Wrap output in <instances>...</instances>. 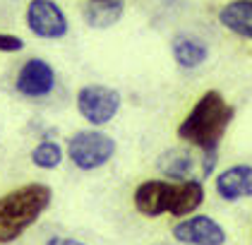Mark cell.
Wrapping results in <instances>:
<instances>
[{
	"label": "cell",
	"instance_id": "cell-15",
	"mask_svg": "<svg viewBox=\"0 0 252 245\" xmlns=\"http://www.w3.org/2000/svg\"><path fill=\"white\" fill-rule=\"evenodd\" d=\"M22 48H24V41L17 34L0 32V53H20Z\"/></svg>",
	"mask_w": 252,
	"mask_h": 245
},
{
	"label": "cell",
	"instance_id": "cell-10",
	"mask_svg": "<svg viewBox=\"0 0 252 245\" xmlns=\"http://www.w3.org/2000/svg\"><path fill=\"white\" fill-rule=\"evenodd\" d=\"M171 56L178 63V68L183 70H197L199 65L207 63L209 58V46L207 41H202L194 34H188V32H180L171 38Z\"/></svg>",
	"mask_w": 252,
	"mask_h": 245
},
{
	"label": "cell",
	"instance_id": "cell-8",
	"mask_svg": "<svg viewBox=\"0 0 252 245\" xmlns=\"http://www.w3.org/2000/svg\"><path fill=\"white\" fill-rule=\"evenodd\" d=\"M173 238L185 245H226V231L212 216L194 214L175 224Z\"/></svg>",
	"mask_w": 252,
	"mask_h": 245
},
{
	"label": "cell",
	"instance_id": "cell-14",
	"mask_svg": "<svg viewBox=\"0 0 252 245\" xmlns=\"http://www.w3.org/2000/svg\"><path fill=\"white\" fill-rule=\"evenodd\" d=\"M32 164L41 171H56L63 164V147L56 140H41L29 154Z\"/></svg>",
	"mask_w": 252,
	"mask_h": 245
},
{
	"label": "cell",
	"instance_id": "cell-9",
	"mask_svg": "<svg viewBox=\"0 0 252 245\" xmlns=\"http://www.w3.org/2000/svg\"><path fill=\"white\" fill-rule=\"evenodd\" d=\"M216 195L226 202H238L240 197H252V166L235 164L221 171L214 180Z\"/></svg>",
	"mask_w": 252,
	"mask_h": 245
},
{
	"label": "cell",
	"instance_id": "cell-7",
	"mask_svg": "<svg viewBox=\"0 0 252 245\" xmlns=\"http://www.w3.org/2000/svg\"><path fill=\"white\" fill-rule=\"evenodd\" d=\"M56 82H58V77H56V70H53V65L48 60L29 58L17 70L15 89L24 99H46L56 89Z\"/></svg>",
	"mask_w": 252,
	"mask_h": 245
},
{
	"label": "cell",
	"instance_id": "cell-12",
	"mask_svg": "<svg viewBox=\"0 0 252 245\" xmlns=\"http://www.w3.org/2000/svg\"><path fill=\"white\" fill-rule=\"evenodd\" d=\"M216 17L231 34L252 41V0H228Z\"/></svg>",
	"mask_w": 252,
	"mask_h": 245
},
{
	"label": "cell",
	"instance_id": "cell-2",
	"mask_svg": "<svg viewBox=\"0 0 252 245\" xmlns=\"http://www.w3.org/2000/svg\"><path fill=\"white\" fill-rule=\"evenodd\" d=\"M135 209L142 216L156 219L161 214L171 216H190L204 202L202 180H144L132 195Z\"/></svg>",
	"mask_w": 252,
	"mask_h": 245
},
{
	"label": "cell",
	"instance_id": "cell-3",
	"mask_svg": "<svg viewBox=\"0 0 252 245\" xmlns=\"http://www.w3.org/2000/svg\"><path fill=\"white\" fill-rule=\"evenodd\" d=\"M53 190L46 183H27L0 195V245H10L48 211Z\"/></svg>",
	"mask_w": 252,
	"mask_h": 245
},
{
	"label": "cell",
	"instance_id": "cell-6",
	"mask_svg": "<svg viewBox=\"0 0 252 245\" xmlns=\"http://www.w3.org/2000/svg\"><path fill=\"white\" fill-rule=\"evenodd\" d=\"M24 24L41 41H60L70 34V19L56 0H29Z\"/></svg>",
	"mask_w": 252,
	"mask_h": 245
},
{
	"label": "cell",
	"instance_id": "cell-16",
	"mask_svg": "<svg viewBox=\"0 0 252 245\" xmlns=\"http://www.w3.org/2000/svg\"><path fill=\"white\" fill-rule=\"evenodd\" d=\"M202 169H199V175L202 178H209L216 169V164H219V151H202Z\"/></svg>",
	"mask_w": 252,
	"mask_h": 245
},
{
	"label": "cell",
	"instance_id": "cell-11",
	"mask_svg": "<svg viewBox=\"0 0 252 245\" xmlns=\"http://www.w3.org/2000/svg\"><path fill=\"white\" fill-rule=\"evenodd\" d=\"M197 159L190 149L185 147H171L156 159V169L168 180H192L197 171Z\"/></svg>",
	"mask_w": 252,
	"mask_h": 245
},
{
	"label": "cell",
	"instance_id": "cell-1",
	"mask_svg": "<svg viewBox=\"0 0 252 245\" xmlns=\"http://www.w3.org/2000/svg\"><path fill=\"white\" fill-rule=\"evenodd\" d=\"M235 108L216 89H207L194 101L192 111L178 125V137L199 151H219L226 130L231 128Z\"/></svg>",
	"mask_w": 252,
	"mask_h": 245
},
{
	"label": "cell",
	"instance_id": "cell-17",
	"mask_svg": "<svg viewBox=\"0 0 252 245\" xmlns=\"http://www.w3.org/2000/svg\"><path fill=\"white\" fill-rule=\"evenodd\" d=\"M43 245H87V243H82L77 238H67V236H51Z\"/></svg>",
	"mask_w": 252,
	"mask_h": 245
},
{
	"label": "cell",
	"instance_id": "cell-5",
	"mask_svg": "<svg viewBox=\"0 0 252 245\" xmlns=\"http://www.w3.org/2000/svg\"><path fill=\"white\" fill-rule=\"evenodd\" d=\"M75 104L82 120H87L92 128H103L120 113L123 96L118 89L106 84H84L77 89Z\"/></svg>",
	"mask_w": 252,
	"mask_h": 245
},
{
	"label": "cell",
	"instance_id": "cell-4",
	"mask_svg": "<svg viewBox=\"0 0 252 245\" xmlns=\"http://www.w3.org/2000/svg\"><path fill=\"white\" fill-rule=\"evenodd\" d=\"M116 140L101 128L77 130L65 142V156L79 171H96L101 166H106L116 156Z\"/></svg>",
	"mask_w": 252,
	"mask_h": 245
},
{
	"label": "cell",
	"instance_id": "cell-13",
	"mask_svg": "<svg viewBox=\"0 0 252 245\" xmlns=\"http://www.w3.org/2000/svg\"><path fill=\"white\" fill-rule=\"evenodd\" d=\"M125 15L123 0H89L82 10V19L89 29H111Z\"/></svg>",
	"mask_w": 252,
	"mask_h": 245
}]
</instances>
